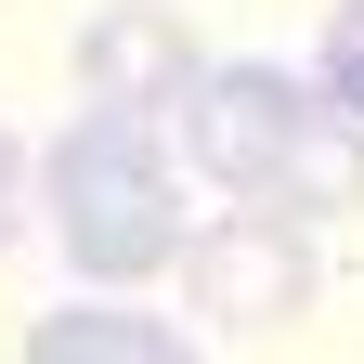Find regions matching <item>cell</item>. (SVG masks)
I'll list each match as a JSON object with an SVG mask.
<instances>
[{"instance_id":"7a4b0ae2","label":"cell","mask_w":364,"mask_h":364,"mask_svg":"<svg viewBox=\"0 0 364 364\" xmlns=\"http://www.w3.org/2000/svg\"><path fill=\"white\" fill-rule=\"evenodd\" d=\"M39 196H53L65 260L105 273V287L182 260V144H169V117H78L39 156Z\"/></svg>"},{"instance_id":"6da1fadb","label":"cell","mask_w":364,"mask_h":364,"mask_svg":"<svg viewBox=\"0 0 364 364\" xmlns=\"http://www.w3.org/2000/svg\"><path fill=\"white\" fill-rule=\"evenodd\" d=\"M182 169L221 182L235 208H287V221H338L364 196V130L287 65H208L182 91Z\"/></svg>"},{"instance_id":"277c9868","label":"cell","mask_w":364,"mask_h":364,"mask_svg":"<svg viewBox=\"0 0 364 364\" xmlns=\"http://www.w3.org/2000/svg\"><path fill=\"white\" fill-rule=\"evenodd\" d=\"M208 78L196 26L169 14V0H105V14L78 26V91L91 117H182V91Z\"/></svg>"},{"instance_id":"8992f818","label":"cell","mask_w":364,"mask_h":364,"mask_svg":"<svg viewBox=\"0 0 364 364\" xmlns=\"http://www.w3.org/2000/svg\"><path fill=\"white\" fill-rule=\"evenodd\" d=\"M312 91L364 130V0H338V14H326V39H312Z\"/></svg>"},{"instance_id":"3957f363","label":"cell","mask_w":364,"mask_h":364,"mask_svg":"<svg viewBox=\"0 0 364 364\" xmlns=\"http://www.w3.org/2000/svg\"><path fill=\"white\" fill-rule=\"evenodd\" d=\"M182 312H196V326H235V338L299 326V312H312V235H299L287 208L196 221V235H182Z\"/></svg>"},{"instance_id":"52a82bcc","label":"cell","mask_w":364,"mask_h":364,"mask_svg":"<svg viewBox=\"0 0 364 364\" xmlns=\"http://www.w3.org/2000/svg\"><path fill=\"white\" fill-rule=\"evenodd\" d=\"M26 196H39V156L0 130V247H14V221H26Z\"/></svg>"},{"instance_id":"5b68a950","label":"cell","mask_w":364,"mask_h":364,"mask_svg":"<svg viewBox=\"0 0 364 364\" xmlns=\"http://www.w3.org/2000/svg\"><path fill=\"white\" fill-rule=\"evenodd\" d=\"M26 364H196V351H182V326L144 312V299H65V312L26 326Z\"/></svg>"}]
</instances>
